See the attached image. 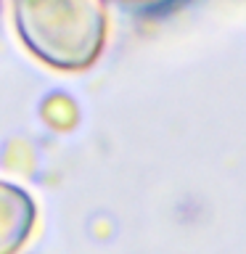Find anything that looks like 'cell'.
Listing matches in <instances>:
<instances>
[{"mask_svg":"<svg viewBox=\"0 0 246 254\" xmlns=\"http://www.w3.org/2000/svg\"><path fill=\"white\" fill-rule=\"evenodd\" d=\"M21 43L43 64L61 71L93 66L106 43L103 0H13Z\"/></svg>","mask_w":246,"mask_h":254,"instance_id":"6da1fadb","label":"cell"},{"mask_svg":"<svg viewBox=\"0 0 246 254\" xmlns=\"http://www.w3.org/2000/svg\"><path fill=\"white\" fill-rule=\"evenodd\" d=\"M35 225V204L27 190L0 183V254H13L29 238Z\"/></svg>","mask_w":246,"mask_h":254,"instance_id":"7a4b0ae2","label":"cell"}]
</instances>
